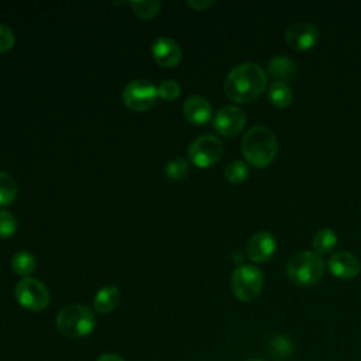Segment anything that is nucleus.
<instances>
[{
	"label": "nucleus",
	"instance_id": "nucleus-13",
	"mask_svg": "<svg viewBox=\"0 0 361 361\" xmlns=\"http://www.w3.org/2000/svg\"><path fill=\"white\" fill-rule=\"evenodd\" d=\"M329 269L330 272L340 279H353L361 271L360 259L347 251H338L329 258Z\"/></svg>",
	"mask_w": 361,
	"mask_h": 361
},
{
	"label": "nucleus",
	"instance_id": "nucleus-25",
	"mask_svg": "<svg viewBox=\"0 0 361 361\" xmlns=\"http://www.w3.org/2000/svg\"><path fill=\"white\" fill-rule=\"evenodd\" d=\"M164 172L166 178L172 180H179L188 173V162L183 158H175L166 164Z\"/></svg>",
	"mask_w": 361,
	"mask_h": 361
},
{
	"label": "nucleus",
	"instance_id": "nucleus-22",
	"mask_svg": "<svg viewBox=\"0 0 361 361\" xmlns=\"http://www.w3.org/2000/svg\"><path fill=\"white\" fill-rule=\"evenodd\" d=\"M224 178L230 182V183H243L247 178H248V166L245 162L243 161H231L227 164L226 169H224Z\"/></svg>",
	"mask_w": 361,
	"mask_h": 361
},
{
	"label": "nucleus",
	"instance_id": "nucleus-14",
	"mask_svg": "<svg viewBox=\"0 0 361 361\" xmlns=\"http://www.w3.org/2000/svg\"><path fill=\"white\" fill-rule=\"evenodd\" d=\"M183 116L186 120L196 126H203L212 118V106L203 96H190L183 103Z\"/></svg>",
	"mask_w": 361,
	"mask_h": 361
},
{
	"label": "nucleus",
	"instance_id": "nucleus-27",
	"mask_svg": "<svg viewBox=\"0 0 361 361\" xmlns=\"http://www.w3.org/2000/svg\"><path fill=\"white\" fill-rule=\"evenodd\" d=\"M14 32L4 24H0V54L7 52L14 45Z\"/></svg>",
	"mask_w": 361,
	"mask_h": 361
},
{
	"label": "nucleus",
	"instance_id": "nucleus-16",
	"mask_svg": "<svg viewBox=\"0 0 361 361\" xmlns=\"http://www.w3.org/2000/svg\"><path fill=\"white\" fill-rule=\"evenodd\" d=\"M267 351L271 358H274L276 361H285L293 354L295 345H293V341L290 340V337H288L285 334H275L268 341Z\"/></svg>",
	"mask_w": 361,
	"mask_h": 361
},
{
	"label": "nucleus",
	"instance_id": "nucleus-24",
	"mask_svg": "<svg viewBox=\"0 0 361 361\" xmlns=\"http://www.w3.org/2000/svg\"><path fill=\"white\" fill-rule=\"evenodd\" d=\"M157 90H158V97L166 102H171L180 94V85L173 79H166L157 86Z\"/></svg>",
	"mask_w": 361,
	"mask_h": 361
},
{
	"label": "nucleus",
	"instance_id": "nucleus-6",
	"mask_svg": "<svg viewBox=\"0 0 361 361\" xmlns=\"http://www.w3.org/2000/svg\"><path fill=\"white\" fill-rule=\"evenodd\" d=\"M14 296L24 309H28L32 312L44 310L51 300L48 288L41 281L30 276L23 278L16 285Z\"/></svg>",
	"mask_w": 361,
	"mask_h": 361
},
{
	"label": "nucleus",
	"instance_id": "nucleus-31",
	"mask_svg": "<svg viewBox=\"0 0 361 361\" xmlns=\"http://www.w3.org/2000/svg\"><path fill=\"white\" fill-rule=\"evenodd\" d=\"M248 361H261V360H248Z\"/></svg>",
	"mask_w": 361,
	"mask_h": 361
},
{
	"label": "nucleus",
	"instance_id": "nucleus-20",
	"mask_svg": "<svg viewBox=\"0 0 361 361\" xmlns=\"http://www.w3.org/2000/svg\"><path fill=\"white\" fill-rule=\"evenodd\" d=\"M18 193V186L11 175L0 171V207L14 203Z\"/></svg>",
	"mask_w": 361,
	"mask_h": 361
},
{
	"label": "nucleus",
	"instance_id": "nucleus-26",
	"mask_svg": "<svg viewBox=\"0 0 361 361\" xmlns=\"http://www.w3.org/2000/svg\"><path fill=\"white\" fill-rule=\"evenodd\" d=\"M17 230V219L8 210L0 212V238H10Z\"/></svg>",
	"mask_w": 361,
	"mask_h": 361
},
{
	"label": "nucleus",
	"instance_id": "nucleus-18",
	"mask_svg": "<svg viewBox=\"0 0 361 361\" xmlns=\"http://www.w3.org/2000/svg\"><path fill=\"white\" fill-rule=\"evenodd\" d=\"M268 99L276 107H286L292 103L293 93L285 82L274 80L268 89Z\"/></svg>",
	"mask_w": 361,
	"mask_h": 361
},
{
	"label": "nucleus",
	"instance_id": "nucleus-9",
	"mask_svg": "<svg viewBox=\"0 0 361 361\" xmlns=\"http://www.w3.org/2000/svg\"><path fill=\"white\" fill-rule=\"evenodd\" d=\"M247 121V116L243 109L237 106H224L217 110L213 126L216 131L224 137H233L238 134Z\"/></svg>",
	"mask_w": 361,
	"mask_h": 361
},
{
	"label": "nucleus",
	"instance_id": "nucleus-2",
	"mask_svg": "<svg viewBox=\"0 0 361 361\" xmlns=\"http://www.w3.org/2000/svg\"><path fill=\"white\" fill-rule=\"evenodd\" d=\"M241 149L244 158L257 168L271 164L278 151V142L271 130L262 126L251 127L243 137Z\"/></svg>",
	"mask_w": 361,
	"mask_h": 361
},
{
	"label": "nucleus",
	"instance_id": "nucleus-3",
	"mask_svg": "<svg viewBox=\"0 0 361 361\" xmlns=\"http://www.w3.org/2000/svg\"><path fill=\"white\" fill-rule=\"evenodd\" d=\"M326 262L314 251H300L292 255L286 264L288 278L300 286L316 285L324 275Z\"/></svg>",
	"mask_w": 361,
	"mask_h": 361
},
{
	"label": "nucleus",
	"instance_id": "nucleus-21",
	"mask_svg": "<svg viewBox=\"0 0 361 361\" xmlns=\"http://www.w3.org/2000/svg\"><path fill=\"white\" fill-rule=\"evenodd\" d=\"M337 244V235L330 228L319 230L312 240V247L317 254H327L330 252Z\"/></svg>",
	"mask_w": 361,
	"mask_h": 361
},
{
	"label": "nucleus",
	"instance_id": "nucleus-12",
	"mask_svg": "<svg viewBox=\"0 0 361 361\" xmlns=\"http://www.w3.org/2000/svg\"><path fill=\"white\" fill-rule=\"evenodd\" d=\"M151 52L155 62L164 68H173L182 59L180 47L168 37L157 38L151 45Z\"/></svg>",
	"mask_w": 361,
	"mask_h": 361
},
{
	"label": "nucleus",
	"instance_id": "nucleus-1",
	"mask_svg": "<svg viewBox=\"0 0 361 361\" xmlns=\"http://www.w3.org/2000/svg\"><path fill=\"white\" fill-rule=\"evenodd\" d=\"M267 87L265 71L254 62H244L234 66L224 80L226 96L237 103L255 100Z\"/></svg>",
	"mask_w": 361,
	"mask_h": 361
},
{
	"label": "nucleus",
	"instance_id": "nucleus-19",
	"mask_svg": "<svg viewBox=\"0 0 361 361\" xmlns=\"http://www.w3.org/2000/svg\"><path fill=\"white\" fill-rule=\"evenodd\" d=\"M11 267L17 275H20L23 278H28L35 271L37 261L31 252L18 251L17 254H14V257L11 259Z\"/></svg>",
	"mask_w": 361,
	"mask_h": 361
},
{
	"label": "nucleus",
	"instance_id": "nucleus-10",
	"mask_svg": "<svg viewBox=\"0 0 361 361\" xmlns=\"http://www.w3.org/2000/svg\"><path fill=\"white\" fill-rule=\"evenodd\" d=\"M289 47L298 51L310 49L319 38V30L314 24L306 21H298L288 27L285 34Z\"/></svg>",
	"mask_w": 361,
	"mask_h": 361
},
{
	"label": "nucleus",
	"instance_id": "nucleus-5",
	"mask_svg": "<svg viewBox=\"0 0 361 361\" xmlns=\"http://www.w3.org/2000/svg\"><path fill=\"white\" fill-rule=\"evenodd\" d=\"M264 276L254 265H238L231 276V290L238 300H254L262 290Z\"/></svg>",
	"mask_w": 361,
	"mask_h": 361
},
{
	"label": "nucleus",
	"instance_id": "nucleus-7",
	"mask_svg": "<svg viewBox=\"0 0 361 361\" xmlns=\"http://www.w3.org/2000/svg\"><path fill=\"white\" fill-rule=\"evenodd\" d=\"M223 155V142L219 137L203 134L192 141L188 149L189 161L197 168H209Z\"/></svg>",
	"mask_w": 361,
	"mask_h": 361
},
{
	"label": "nucleus",
	"instance_id": "nucleus-4",
	"mask_svg": "<svg viewBox=\"0 0 361 361\" xmlns=\"http://www.w3.org/2000/svg\"><path fill=\"white\" fill-rule=\"evenodd\" d=\"M94 326V313L85 305H68L56 316V327L66 337H85L93 331Z\"/></svg>",
	"mask_w": 361,
	"mask_h": 361
},
{
	"label": "nucleus",
	"instance_id": "nucleus-15",
	"mask_svg": "<svg viewBox=\"0 0 361 361\" xmlns=\"http://www.w3.org/2000/svg\"><path fill=\"white\" fill-rule=\"evenodd\" d=\"M298 66L293 59L286 55H276L268 62V72L279 82L292 79L296 75Z\"/></svg>",
	"mask_w": 361,
	"mask_h": 361
},
{
	"label": "nucleus",
	"instance_id": "nucleus-30",
	"mask_svg": "<svg viewBox=\"0 0 361 361\" xmlns=\"http://www.w3.org/2000/svg\"><path fill=\"white\" fill-rule=\"evenodd\" d=\"M233 258H234V261H235V262H240V261L243 259V255H241V252H234Z\"/></svg>",
	"mask_w": 361,
	"mask_h": 361
},
{
	"label": "nucleus",
	"instance_id": "nucleus-28",
	"mask_svg": "<svg viewBox=\"0 0 361 361\" xmlns=\"http://www.w3.org/2000/svg\"><path fill=\"white\" fill-rule=\"evenodd\" d=\"M186 4L195 10H204L210 6H213L214 1H212V0H189V1H186Z\"/></svg>",
	"mask_w": 361,
	"mask_h": 361
},
{
	"label": "nucleus",
	"instance_id": "nucleus-17",
	"mask_svg": "<svg viewBox=\"0 0 361 361\" xmlns=\"http://www.w3.org/2000/svg\"><path fill=\"white\" fill-rule=\"evenodd\" d=\"M120 302V290L116 286H103L97 290L93 306L97 313L111 312Z\"/></svg>",
	"mask_w": 361,
	"mask_h": 361
},
{
	"label": "nucleus",
	"instance_id": "nucleus-8",
	"mask_svg": "<svg viewBox=\"0 0 361 361\" xmlns=\"http://www.w3.org/2000/svg\"><path fill=\"white\" fill-rule=\"evenodd\" d=\"M158 97V90L154 83L145 79H135L130 82L123 90L124 104L137 113L149 110Z\"/></svg>",
	"mask_w": 361,
	"mask_h": 361
},
{
	"label": "nucleus",
	"instance_id": "nucleus-29",
	"mask_svg": "<svg viewBox=\"0 0 361 361\" xmlns=\"http://www.w3.org/2000/svg\"><path fill=\"white\" fill-rule=\"evenodd\" d=\"M96 361H126L124 358H121L120 355L117 354H102Z\"/></svg>",
	"mask_w": 361,
	"mask_h": 361
},
{
	"label": "nucleus",
	"instance_id": "nucleus-23",
	"mask_svg": "<svg viewBox=\"0 0 361 361\" xmlns=\"http://www.w3.org/2000/svg\"><path fill=\"white\" fill-rule=\"evenodd\" d=\"M128 6L131 10L141 18H152L155 17L161 10V3L154 0H145V1H128Z\"/></svg>",
	"mask_w": 361,
	"mask_h": 361
},
{
	"label": "nucleus",
	"instance_id": "nucleus-11",
	"mask_svg": "<svg viewBox=\"0 0 361 361\" xmlns=\"http://www.w3.org/2000/svg\"><path fill=\"white\" fill-rule=\"evenodd\" d=\"M276 248L274 235L268 231H258L247 241V255L252 262H267L271 259Z\"/></svg>",
	"mask_w": 361,
	"mask_h": 361
}]
</instances>
